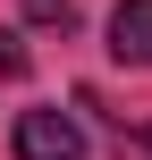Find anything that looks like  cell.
Instances as JSON below:
<instances>
[{
  "instance_id": "1",
  "label": "cell",
  "mask_w": 152,
  "mask_h": 160,
  "mask_svg": "<svg viewBox=\"0 0 152 160\" xmlns=\"http://www.w3.org/2000/svg\"><path fill=\"white\" fill-rule=\"evenodd\" d=\"M17 160H85V127L68 110H17Z\"/></svg>"
},
{
  "instance_id": "2",
  "label": "cell",
  "mask_w": 152,
  "mask_h": 160,
  "mask_svg": "<svg viewBox=\"0 0 152 160\" xmlns=\"http://www.w3.org/2000/svg\"><path fill=\"white\" fill-rule=\"evenodd\" d=\"M110 51L127 68H152V0H118L110 8Z\"/></svg>"
},
{
  "instance_id": "3",
  "label": "cell",
  "mask_w": 152,
  "mask_h": 160,
  "mask_svg": "<svg viewBox=\"0 0 152 160\" xmlns=\"http://www.w3.org/2000/svg\"><path fill=\"white\" fill-rule=\"evenodd\" d=\"M25 25H42V34H68V25H76V8H68V0H25Z\"/></svg>"
},
{
  "instance_id": "4",
  "label": "cell",
  "mask_w": 152,
  "mask_h": 160,
  "mask_svg": "<svg viewBox=\"0 0 152 160\" xmlns=\"http://www.w3.org/2000/svg\"><path fill=\"white\" fill-rule=\"evenodd\" d=\"M25 68H34V59H25V42H17V34H0V76H25Z\"/></svg>"
},
{
  "instance_id": "5",
  "label": "cell",
  "mask_w": 152,
  "mask_h": 160,
  "mask_svg": "<svg viewBox=\"0 0 152 160\" xmlns=\"http://www.w3.org/2000/svg\"><path fill=\"white\" fill-rule=\"evenodd\" d=\"M135 143H144V152H152V127H135Z\"/></svg>"
}]
</instances>
